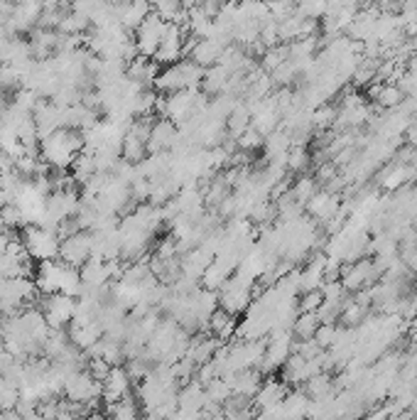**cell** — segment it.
Wrapping results in <instances>:
<instances>
[{
  "label": "cell",
  "instance_id": "ba28073f",
  "mask_svg": "<svg viewBox=\"0 0 417 420\" xmlns=\"http://www.w3.org/2000/svg\"><path fill=\"white\" fill-rule=\"evenodd\" d=\"M40 310L45 312L52 329H67L74 320V312H77V297L64 295V292L45 295V302H40Z\"/></svg>",
  "mask_w": 417,
  "mask_h": 420
},
{
  "label": "cell",
  "instance_id": "9c48e42d",
  "mask_svg": "<svg viewBox=\"0 0 417 420\" xmlns=\"http://www.w3.org/2000/svg\"><path fill=\"white\" fill-rule=\"evenodd\" d=\"M184 28L177 23H167V30L162 35V42H160L157 52H155L152 60L157 62L160 67L174 65V62L184 60Z\"/></svg>",
  "mask_w": 417,
  "mask_h": 420
},
{
  "label": "cell",
  "instance_id": "4fadbf2b",
  "mask_svg": "<svg viewBox=\"0 0 417 420\" xmlns=\"http://www.w3.org/2000/svg\"><path fill=\"white\" fill-rule=\"evenodd\" d=\"M287 393H290V384H287V381H277L270 376L265 384H260L258 393L253 396V406L258 408V416H260V411H265V408L277 406V403L285 401Z\"/></svg>",
  "mask_w": 417,
  "mask_h": 420
},
{
  "label": "cell",
  "instance_id": "8fae6325",
  "mask_svg": "<svg viewBox=\"0 0 417 420\" xmlns=\"http://www.w3.org/2000/svg\"><path fill=\"white\" fill-rule=\"evenodd\" d=\"M339 204H341V194H334L329 189H317V194L304 204V209H307V214L312 219L324 224V221H329L339 211Z\"/></svg>",
  "mask_w": 417,
  "mask_h": 420
},
{
  "label": "cell",
  "instance_id": "30bf717a",
  "mask_svg": "<svg viewBox=\"0 0 417 420\" xmlns=\"http://www.w3.org/2000/svg\"><path fill=\"white\" fill-rule=\"evenodd\" d=\"M104 384V403L109 406V403H116L121 401L123 396H128V393L133 391V379L130 374H128L126 366L116 364L111 366V371L106 374V379L101 381Z\"/></svg>",
  "mask_w": 417,
  "mask_h": 420
},
{
  "label": "cell",
  "instance_id": "7a4b0ae2",
  "mask_svg": "<svg viewBox=\"0 0 417 420\" xmlns=\"http://www.w3.org/2000/svg\"><path fill=\"white\" fill-rule=\"evenodd\" d=\"M84 150V133L77 128H57L40 140V158L55 170H69Z\"/></svg>",
  "mask_w": 417,
  "mask_h": 420
},
{
  "label": "cell",
  "instance_id": "5b68a950",
  "mask_svg": "<svg viewBox=\"0 0 417 420\" xmlns=\"http://www.w3.org/2000/svg\"><path fill=\"white\" fill-rule=\"evenodd\" d=\"M64 398L74 403H84V406H99L104 401V384L84 369H74L64 379Z\"/></svg>",
  "mask_w": 417,
  "mask_h": 420
},
{
  "label": "cell",
  "instance_id": "d4e9b609",
  "mask_svg": "<svg viewBox=\"0 0 417 420\" xmlns=\"http://www.w3.org/2000/svg\"><path fill=\"white\" fill-rule=\"evenodd\" d=\"M263 143H265V136H263V133L255 131L253 126H248V128H245V131L236 138L238 150H245V153L260 150V148H263Z\"/></svg>",
  "mask_w": 417,
  "mask_h": 420
},
{
  "label": "cell",
  "instance_id": "3957f363",
  "mask_svg": "<svg viewBox=\"0 0 417 420\" xmlns=\"http://www.w3.org/2000/svg\"><path fill=\"white\" fill-rule=\"evenodd\" d=\"M204 67H199L191 60H179L174 65L160 67L157 77H155L152 87L157 89L160 94H174L182 92V89H201V82H204Z\"/></svg>",
  "mask_w": 417,
  "mask_h": 420
},
{
  "label": "cell",
  "instance_id": "44dd1931",
  "mask_svg": "<svg viewBox=\"0 0 417 420\" xmlns=\"http://www.w3.org/2000/svg\"><path fill=\"white\" fill-rule=\"evenodd\" d=\"M403 101H405V92L400 89V84H383V89H381V94H378V99H376V104L381 106L383 111H395V109H400L403 106Z\"/></svg>",
  "mask_w": 417,
  "mask_h": 420
},
{
  "label": "cell",
  "instance_id": "277c9868",
  "mask_svg": "<svg viewBox=\"0 0 417 420\" xmlns=\"http://www.w3.org/2000/svg\"><path fill=\"white\" fill-rule=\"evenodd\" d=\"M20 238H23L25 248H28L32 260H52L60 258V246L62 238L55 228H47L42 224H25L23 231H20Z\"/></svg>",
  "mask_w": 417,
  "mask_h": 420
},
{
  "label": "cell",
  "instance_id": "9a60e30c",
  "mask_svg": "<svg viewBox=\"0 0 417 420\" xmlns=\"http://www.w3.org/2000/svg\"><path fill=\"white\" fill-rule=\"evenodd\" d=\"M150 13H152V8H150L148 0H126V3L118 5V23L126 30L135 33V28L148 18Z\"/></svg>",
  "mask_w": 417,
  "mask_h": 420
},
{
  "label": "cell",
  "instance_id": "e0dca14e",
  "mask_svg": "<svg viewBox=\"0 0 417 420\" xmlns=\"http://www.w3.org/2000/svg\"><path fill=\"white\" fill-rule=\"evenodd\" d=\"M140 413H143L140 403H138V398H133L130 393H128V396H123L121 401L109 403V406H106V416H113V418H118V420L138 418Z\"/></svg>",
  "mask_w": 417,
  "mask_h": 420
},
{
  "label": "cell",
  "instance_id": "ac0fdd59",
  "mask_svg": "<svg viewBox=\"0 0 417 420\" xmlns=\"http://www.w3.org/2000/svg\"><path fill=\"white\" fill-rule=\"evenodd\" d=\"M72 177H74V182L77 184H87L91 177H94L99 170H96V162H94V155H91L89 150H82L77 155V160L72 162Z\"/></svg>",
  "mask_w": 417,
  "mask_h": 420
},
{
  "label": "cell",
  "instance_id": "4dcf8cb0",
  "mask_svg": "<svg viewBox=\"0 0 417 420\" xmlns=\"http://www.w3.org/2000/svg\"><path fill=\"white\" fill-rule=\"evenodd\" d=\"M415 184H417V179H415Z\"/></svg>",
  "mask_w": 417,
  "mask_h": 420
},
{
  "label": "cell",
  "instance_id": "6da1fadb",
  "mask_svg": "<svg viewBox=\"0 0 417 420\" xmlns=\"http://www.w3.org/2000/svg\"><path fill=\"white\" fill-rule=\"evenodd\" d=\"M35 285L40 295H55V292H64V295L79 297L84 290L82 273L74 265L64 263L62 258L40 260L35 268Z\"/></svg>",
  "mask_w": 417,
  "mask_h": 420
},
{
  "label": "cell",
  "instance_id": "52a82bcc",
  "mask_svg": "<svg viewBox=\"0 0 417 420\" xmlns=\"http://www.w3.org/2000/svg\"><path fill=\"white\" fill-rule=\"evenodd\" d=\"M165 30H167V20L160 18L157 13H150L145 20H143L140 25L135 28V33H133V40H135V47H138V55L143 57H150L152 60L155 52H157L160 42H162V35Z\"/></svg>",
  "mask_w": 417,
  "mask_h": 420
},
{
  "label": "cell",
  "instance_id": "484cf974",
  "mask_svg": "<svg viewBox=\"0 0 417 420\" xmlns=\"http://www.w3.org/2000/svg\"><path fill=\"white\" fill-rule=\"evenodd\" d=\"M322 302H324L322 288H314V290H304L302 292L297 307H299V312H317L319 307H322Z\"/></svg>",
  "mask_w": 417,
  "mask_h": 420
},
{
  "label": "cell",
  "instance_id": "ffe728a7",
  "mask_svg": "<svg viewBox=\"0 0 417 420\" xmlns=\"http://www.w3.org/2000/svg\"><path fill=\"white\" fill-rule=\"evenodd\" d=\"M319 324L322 320L317 312H299L297 320L292 322V334H295V339H312Z\"/></svg>",
  "mask_w": 417,
  "mask_h": 420
},
{
  "label": "cell",
  "instance_id": "f546056e",
  "mask_svg": "<svg viewBox=\"0 0 417 420\" xmlns=\"http://www.w3.org/2000/svg\"><path fill=\"white\" fill-rule=\"evenodd\" d=\"M15 5H32V3H40L42 5V0H13Z\"/></svg>",
  "mask_w": 417,
  "mask_h": 420
},
{
  "label": "cell",
  "instance_id": "4316f807",
  "mask_svg": "<svg viewBox=\"0 0 417 420\" xmlns=\"http://www.w3.org/2000/svg\"><path fill=\"white\" fill-rule=\"evenodd\" d=\"M336 334H339V324L334 322H322L317 327V332H314V339H317V344L322 349H329L331 344L336 342Z\"/></svg>",
  "mask_w": 417,
  "mask_h": 420
},
{
  "label": "cell",
  "instance_id": "cb8c5ba5",
  "mask_svg": "<svg viewBox=\"0 0 417 420\" xmlns=\"http://www.w3.org/2000/svg\"><path fill=\"white\" fill-rule=\"evenodd\" d=\"M309 162H312V155H309L307 148L292 143L290 150H287V170L290 172H302V170H307Z\"/></svg>",
  "mask_w": 417,
  "mask_h": 420
},
{
  "label": "cell",
  "instance_id": "f1b7e54d",
  "mask_svg": "<svg viewBox=\"0 0 417 420\" xmlns=\"http://www.w3.org/2000/svg\"><path fill=\"white\" fill-rule=\"evenodd\" d=\"M403 140L408 143L410 148H417V121H410L408 128L403 133Z\"/></svg>",
  "mask_w": 417,
  "mask_h": 420
},
{
  "label": "cell",
  "instance_id": "83f0119b",
  "mask_svg": "<svg viewBox=\"0 0 417 420\" xmlns=\"http://www.w3.org/2000/svg\"><path fill=\"white\" fill-rule=\"evenodd\" d=\"M87 371L94 379H99V381H104L106 379V374L111 371V364L104 359V356H87Z\"/></svg>",
  "mask_w": 417,
  "mask_h": 420
},
{
  "label": "cell",
  "instance_id": "603a6c76",
  "mask_svg": "<svg viewBox=\"0 0 417 420\" xmlns=\"http://www.w3.org/2000/svg\"><path fill=\"white\" fill-rule=\"evenodd\" d=\"M25 226L23 211L15 201H8V204L0 206V228H8V231H18V228Z\"/></svg>",
  "mask_w": 417,
  "mask_h": 420
},
{
  "label": "cell",
  "instance_id": "2e32d148",
  "mask_svg": "<svg viewBox=\"0 0 417 420\" xmlns=\"http://www.w3.org/2000/svg\"><path fill=\"white\" fill-rule=\"evenodd\" d=\"M236 329H238L236 315L223 310L221 305H218L216 310L211 312V317H208V332L216 339H221V342H228L231 337H236Z\"/></svg>",
  "mask_w": 417,
  "mask_h": 420
},
{
  "label": "cell",
  "instance_id": "d6986e66",
  "mask_svg": "<svg viewBox=\"0 0 417 420\" xmlns=\"http://www.w3.org/2000/svg\"><path fill=\"white\" fill-rule=\"evenodd\" d=\"M336 116H339V106H331V104H319V106H314L312 109V114H309V121H312V128L314 131H327L334 126V121H336Z\"/></svg>",
  "mask_w": 417,
  "mask_h": 420
},
{
  "label": "cell",
  "instance_id": "8992f818",
  "mask_svg": "<svg viewBox=\"0 0 417 420\" xmlns=\"http://www.w3.org/2000/svg\"><path fill=\"white\" fill-rule=\"evenodd\" d=\"M91 256H94V231L91 228H77L74 233L62 238L60 258L64 263L74 265V268H82Z\"/></svg>",
  "mask_w": 417,
  "mask_h": 420
},
{
  "label": "cell",
  "instance_id": "7c38bea8",
  "mask_svg": "<svg viewBox=\"0 0 417 420\" xmlns=\"http://www.w3.org/2000/svg\"><path fill=\"white\" fill-rule=\"evenodd\" d=\"M67 332H69L72 344L82 349V352L91 349L101 337H104V327H101L99 317H96V320H89V322H72Z\"/></svg>",
  "mask_w": 417,
  "mask_h": 420
},
{
  "label": "cell",
  "instance_id": "5bb4252c",
  "mask_svg": "<svg viewBox=\"0 0 417 420\" xmlns=\"http://www.w3.org/2000/svg\"><path fill=\"white\" fill-rule=\"evenodd\" d=\"M223 50H226V47H223L221 42L213 40V37H201V40L194 42V47H191V52L187 57H189L191 62H196L199 67L208 69V67L218 65Z\"/></svg>",
  "mask_w": 417,
  "mask_h": 420
},
{
  "label": "cell",
  "instance_id": "7402d4cb",
  "mask_svg": "<svg viewBox=\"0 0 417 420\" xmlns=\"http://www.w3.org/2000/svg\"><path fill=\"white\" fill-rule=\"evenodd\" d=\"M317 189H319V182L314 179V175H302V177H297L295 182H292L290 192L299 204H307V201L317 194Z\"/></svg>",
  "mask_w": 417,
  "mask_h": 420
}]
</instances>
